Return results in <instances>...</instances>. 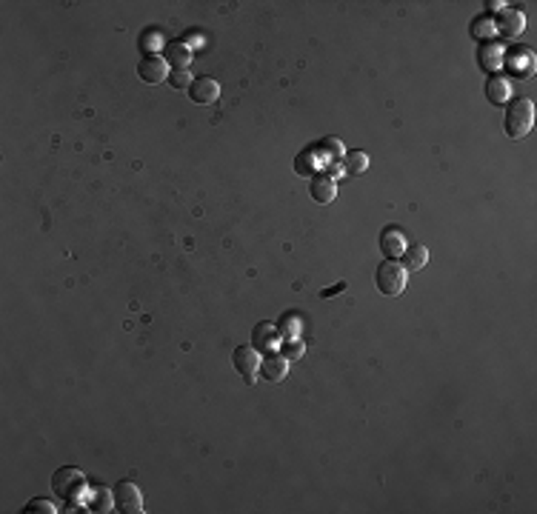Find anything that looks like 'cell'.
Here are the masks:
<instances>
[{
    "instance_id": "obj_1",
    "label": "cell",
    "mask_w": 537,
    "mask_h": 514,
    "mask_svg": "<svg viewBox=\"0 0 537 514\" xmlns=\"http://www.w3.org/2000/svg\"><path fill=\"white\" fill-rule=\"evenodd\" d=\"M506 135L512 140H521L532 132L534 126V103L529 97H514L509 103V109H506Z\"/></svg>"
},
{
    "instance_id": "obj_2",
    "label": "cell",
    "mask_w": 537,
    "mask_h": 514,
    "mask_svg": "<svg viewBox=\"0 0 537 514\" xmlns=\"http://www.w3.org/2000/svg\"><path fill=\"white\" fill-rule=\"evenodd\" d=\"M406 283H409V272H406V266H403V263H397V260H383V263L377 266L374 286H377V292H380V294H386V297H397V294H403Z\"/></svg>"
},
{
    "instance_id": "obj_3",
    "label": "cell",
    "mask_w": 537,
    "mask_h": 514,
    "mask_svg": "<svg viewBox=\"0 0 537 514\" xmlns=\"http://www.w3.org/2000/svg\"><path fill=\"white\" fill-rule=\"evenodd\" d=\"M232 363L246 383H254L257 371H261V351L252 349V346H237L235 354H232Z\"/></svg>"
},
{
    "instance_id": "obj_4",
    "label": "cell",
    "mask_w": 537,
    "mask_h": 514,
    "mask_svg": "<svg viewBox=\"0 0 537 514\" xmlns=\"http://www.w3.org/2000/svg\"><path fill=\"white\" fill-rule=\"evenodd\" d=\"M115 506L117 511H126V514H141L143 511V498H141V489L134 483L123 480L115 486Z\"/></svg>"
},
{
    "instance_id": "obj_5",
    "label": "cell",
    "mask_w": 537,
    "mask_h": 514,
    "mask_svg": "<svg viewBox=\"0 0 537 514\" xmlns=\"http://www.w3.org/2000/svg\"><path fill=\"white\" fill-rule=\"evenodd\" d=\"M137 75H141L143 83H160L169 78V63L160 55H146L137 63Z\"/></svg>"
},
{
    "instance_id": "obj_6",
    "label": "cell",
    "mask_w": 537,
    "mask_h": 514,
    "mask_svg": "<svg viewBox=\"0 0 537 514\" xmlns=\"http://www.w3.org/2000/svg\"><path fill=\"white\" fill-rule=\"evenodd\" d=\"M286 375H289V360L283 358V354L269 351L266 358L261 360V377H263V380H269V383H281Z\"/></svg>"
},
{
    "instance_id": "obj_7",
    "label": "cell",
    "mask_w": 537,
    "mask_h": 514,
    "mask_svg": "<svg viewBox=\"0 0 537 514\" xmlns=\"http://www.w3.org/2000/svg\"><path fill=\"white\" fill-rule=\"evenodd\" d=\"M189 97L195 103H215L220 97V83L215 78H195L189 86Z\"/></svg>"
},
{
    "instance_id": "obj_8",
    "label": "cell",
    "mask_w": 537,
    "mask_h": 514,
    "mask_svg": "<svg viewBox=\"0 0 537 514\" xmlns=\"http://www.w3.org/2000/svg\"><path fill=\"white\" fill-rule=\"evenodd\" d=\"M311 200L315 203H323L329 206L335 198H337V183H335V177H329V174H315L311 177Z\"/></svg>"
},
{
    "instance_id": "obj_9",
    "label": "cell",
    "mask_w": 537,
    "mask_h": 514,
    "mask_svg": "<svg viewBox=\"0 0 537 514\" xmlns=\"http://www.w3.org/2000/svg\"><path fill=\"white\" fill-rule=\"evenodd\" d=\"M277 340H281V334H277V329L272 323H257L252 331V349H257V351L269 354L277 346Z\"/></svg>"
},
{
    "instance_id": "obj_10",
    "label": "cell",
    "mask_w": 537,
    "mask_h": 514,
    "mask_svg": "<svg viewBox=\"0 0 537 514\" xmlns=\"http://www.w3.org/2000/svg\"><path fill=\"white\" fill-rule=\"evenodd\" d=\"M380 249H383L386 257H403L406 252V235L401 232V229H386L383 235H380Z\"/></svg>"
},
{
    "instance_id": "obj_11",
    "label": "cell",
    "mask_w": 537,
    "mask_h": 514,
    "mask_svg": "<svg viewBox=\"0 0 537 514\" xmlns=\"http://www.w3.org/2000/svg\"><path fill=\"white\" fill-rule=\"evenodd\" d=\"M500 34H506V38H514V34H521L523 26H526V17L521 9H503L500 12Z\"/></svg>"
},
{
    "instance_id": "obj_12",
    "label": "cell",
    "mask_w": 537,
    "mask_h": 514,
    "mask_svg": "<svg viewBox=\"0 0 537 514\" xmlns=\"http://www.w3.org/2000/svg\"><path fill=\"white\" fill-rule=\"evenodd\" d=\"M166 63L171 66V72H175V69H186L189 63H192V49H189L186 43H169L166 46Z\"/></svg>"
},
{
    "instance_id": "obj_13",
    "label": "cell",
    "mask_w": 537,
    "mask_h": 514,
    "mask_svg": "<svg viewBox=\"0 0 537 514\" xmlns=\"http://www.w3.org/2000/svg\"><path fill=\"white\" fill-rule=\"evenodd\" d=\"M509 80L506 78H500V75H492L489 80H486V97H489V103H494V106H500V103H506L509 100Z\"/></svg>"
},
{
    "instance_id": "obj_14",
    "label": "cell",
    "mask_w": 537,
    "mask_h": 514,
    "mask_svg": "<svg viewBox=\"0 0 537 514\" xmlns=\"http://www.w3.org/2000/svg\"><path fill=\"white\" fill-rule=\"evenodd\" d=\"M403 263H406V272H418L429 263V249L426 246H406L403 252Z\"/></svg>"
},
{
    "instance_id": "obj_15",
    "label": "cell",
    "mask_w": 537,
    "mask_h": 514,
    "mask_svg": "<svg viewBox=\"0 0 537 514\" xmlns=\"http://www.w3.org/2000/svg\"><path fill=\"white\" fill-rule=\"evenodd\" d=\"M509 66L514 69V72H521V66H523V78H532V72H534L532 51L529 49H514L512 55H509Z\"/></svg>"
},
{
    "instance_id": "obj_16",
    "label": "cell",
    "mask_w": 537,
    "mask_h": 514,
    "mask_svg": "<svg viewBox=\"0 0 537 514\" xmlns=\"http://www.w3.org/2000/svg\"><path fill=\"white\" fill-rule=\"evenodd\" d=\"M318 152L323 154L326 163H337L340 157H343V143H340V140H335V137H326Z\"/></svg>"
},
{
    "instance_id": "obj_17",
    "label": "cell",
    "mask_w": 537,
    "mask_h": 514,
    "mask_svg": "<svg viewBox=\"0 0 537 514\" xmlns=\"http://www.w3.org/2000/svg\"><path fill=\"white\" fill-rule=\"evenodd\" d=\"M346 169V174H363V172H366L369 169V157L366 154H363V152H349V154H346V163H343Z\"/></svg>"
},
{
    "instance_id": "obj_18",
    "label": "cell",
    "mask_w": 537,
    "mask_h": 514,
    "mask_svg": "<svg viewBox=\"0 0 537 514\" xmlns=\"http://www.w3.org/2000/svg\"><path fill=\"white\" fill-rule=\"evenodd\" d=\"M274 329H277V334H281L283 340H294V338H298V331H300V320H298V317H291V314H283L281 326H274Z\"/></svg>"
},
{
    "instance_id": "obj_19",
    "label": "cell",
    "mask_w": 537,
    "mask_h": 514,
    "mask_svg": "<svg viewBox=\"0 0 537 514\" xmlns=\"http://www.w3.org/2000/svg\"><path fill=\"white\" fill-rule=\"evenodd\" d=\"M492 51H497V55H500L503 49H500V46L494 49V43H486V46H483V51H480V63L486 66V69H492V72H497V60H494Z\"/></svg>"
},
{
    "instance_id": "obj_20",
    "label": "cell",
    "mask_w": 537,
    "mask_h": 514,
    "mask_svg": "<svg viewBox=\"0 0 537 514\" xmlns=\"http://www.w3.org/2000/svg\"><path fill=\"white\" fill-rule=\"evenodd\" d=\"M281 354H283L286 360H300V358H303V343H300L298 338H294V340H286Z\"/></svg>"
},
{
    "instance_id": "obj_21",
    "label": "cell",
    "mask_w": 537,
    "mask_h": 514,
    "mask_svg": "<svg viewBox=\"0 0 537 514\" xmlns=\"http://www.w3.org/2000/svg\"><path fill=\"white\" fill-rule=\"evenodd\" d=\"M192 75L186 72V69H175V72H169V83L175 86V89H186V86H192Z\"/></svg>"
},
{
    "instance_id": "obj_22",
    "label": "cell",
    "mask_w": 537,
    "mask_h": 514,
    "mask_svg": "<svg viewBox=\"0 0 537 514\" xmlns=\"http://www.w3.org/2000/svg\"><path fill=\"white\" fill-rule=\"evenodd\" d=\"M23 511H43V514H58L55 503H49V500H32Z\"/></svg>"
},
{
    "instance_id": "obj_23",
    "label": "cell",
    "mask_w": 537,
    "mask_h": 514,
    "mask_svg": "<svg viewBox=\"0 0 537 514\" xmlns=\"http://www.w3.org/2000/svg\"><path fill=\"white\" fill-rule=\"evenodd\" d=\"M492 23H486V21H477L475 26H472V34H477V38H489L492 34V29H489Z\"/></svg>"
},
{
    "instance_id": "obj_24",
    "label": "cell",
    "mask_w": 537,
    "mask_h": 514,
    "mask_svg": "<svg viewBox=\"0 0 537 514\" xmlns=\"http://www.w3.org/2000/svg\"><path fill=\"white\" fill-rule=\"evenodd\" d=\"M343 289H346V283H337V286H332V289H323V297H332V294H337Z\"/></svg>"
}]
</instances>
